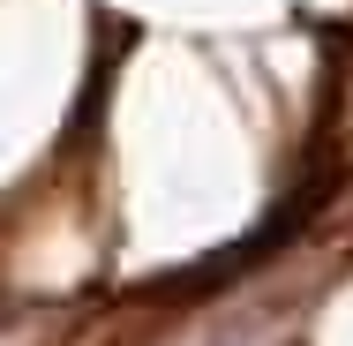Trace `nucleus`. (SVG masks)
Returning a JSON list of instances; mask_svg holds the SVG:
<instances>
[]
</instances>
